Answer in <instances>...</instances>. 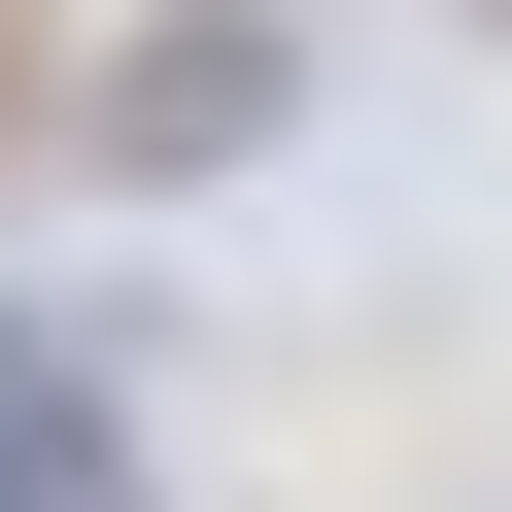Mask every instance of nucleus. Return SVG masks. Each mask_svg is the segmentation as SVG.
Here are the masks:
<instances>
[{
  "mask_svg": "<svg viewBox=\"0 0 512 512\" xmlns=\"http://www.w3.org/2000/svg\"><path fill=\"white\" fill-rule=\"evenodd\" d=\"M69 137H103V171H239V137H274V35H239V0H171V35H103Z\"/></svg>",
  "mask_w": 512,
  "mask_h": 512,
  "instance_id": "obj_1",
  "label": "nucleus"
},
{
  "mask_svg": "<svg viewBox=\"0 0 512 512\" xmlns=\"http://www.w3.org/2000/svg\"><path fill=\"white\" fill-rule=\"evenodd\" d=\"M0 512H137V410H103V342H0Z\"/></svg>",
  "mask_w": 512,
  "mask_h": 512,
  "instance_id": "obj_2",
  "label": "nucleus"
}]
</instances>
